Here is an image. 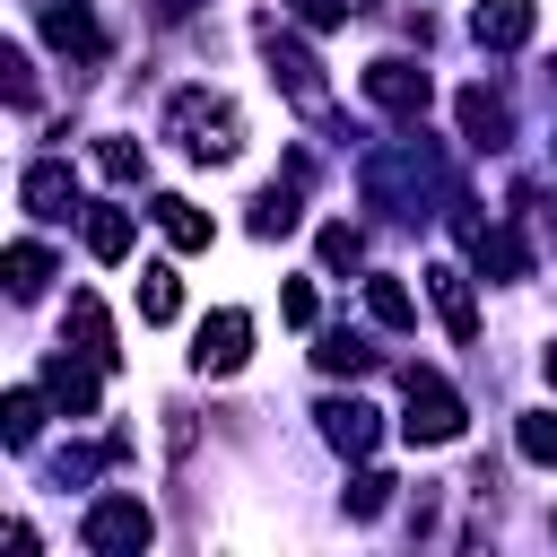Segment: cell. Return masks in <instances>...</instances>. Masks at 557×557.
<instances>
[{"mask_svg":"<svg viewBox=\"0 0 557 557\" xmlns=\"http://www.w3.org/2000/svg\"><path fill=\"white\" fill-rule=\"evenodd\" d=\"M461 131H470L479 148H496V131H505V104H496L487 87H470V96H461Z\"/></svg>","mask_w":557,"mask_h":557,"instance_id":"17","label":"cell"},{"mask_svg":"<svg viewBox=\"0 0 557 557\" xmlns=\"http://www.w3.org/2000/svg\"><path fill=\"white\" fill-rule=\"evenodd\" d=\"M287 226H296V191H287V183H270V191H261V209H252V235H287Z\"/></svg>","mask_w":557,"mask_h":557,"instance_id":"20","label":"cell"},{"mask_svg":"<svg viewBox=\"0 0 557 557\" xmlns=\"http://www.w3.org/2000/svg\"><path fill=\"white\" fill-rule=\"evenodd\" d=\"M322 435L339 453H374V409L366 400H322Z\"/></svg>","mask_w":557,"mask_h":557,"instance_id":"12","label":"cell"},{"mask_svg":"<svg viewBox=\"0 0 557 557\" xmlns=\"http://www.w3.org/2000/svg\"><path fill=\"white\" fill-rule=\"evenodd\" d=\"M278 313H287V322H313V287L287 278V287H278Z\"/></svg>","mask_w":557,"mask_h":557,"instance_id":"27","label":"cell"},{"mask_svg":"<svg viewBox=\"0 0 557 557\" xmlns=\"http://www.w3.org/2000/svg\"><path fill=\"white\" fill-rule=\"evenodd\" d=\"M400 435H409V444H453V435H461V400H453L444 374L409 366V418H400Z\"/></svg>","mask_w":557,"mask_h":557,"instance_id":"2","label":"cell"},{"mask_svg":"<svg viewBox=\"0 0 557 557\" xmlns=\"http://www.w3.org/2000/svg\"><path fill=\"white\" fill-rule=\"evenodd\" d=\"M548 383H557V348H548Z\"/></svg>","mask_w":557,"mask_h":557,"instance_id":"29","label":"cell"},{"mask_svg":"<svg viewBox=\"0 0 557 557\" xmlns=\"http://www.w3.org/2000/svg\"><path fill=\"white\" fill-rule=\"evenodd\" d=\"M35 435H44V400H35V392H9V444L26 453Z\"/></svg>","mask_w":557,"mask_h":557,"instance_id":"22","label":"cell"},{"mask_svg":"<svg viewBox=\"0 0 557 557\" xmlns=\"http://www.w3.org/2000/svg\"><path fill=\"white\" fill-rule=\"evenodd\" d=\"M96 165H104L113 183H139V174H148V157H139L131 139H104V148H96Z\"/></svg>","mask_w":557,"mask_h":557,"instance_id":"23","label":"cell"},{"mask_svg":"<svg viewBox=\"0 0 557 557\" xmlns=\"http://www.w3.org/2000/svg\"><path fill=\"white\" fill-rule=\"evenodd\" d=\"M383 505H392V479H383V470H366V479L348 487V513H357V522H374Z\"/></svg>","mask_w":557,"mask_h":557,"instance_id":"24","label":"cell"},{"mask_svg":"<svg viewBox=\"0 0 557 557\" xmlns=\"http://www.w3.org/2000/svg\"><path fill=\"white\" fill-rule=\"evenodd\" d=\"M44 35H52L61 52H78V61H96V52H104V26H96V9H87V0H52V9H44Z\"/></svg>","mask_w":557,"mask_h":557,"instance_id":"6","label":"cell"},{"mask_svg":"<svg viewBox=\"0 0 557 557\" xmlns=\"http://www.w3.org/2000/svg\"><path fill=\"white\" fill-rule=\"evenodd\" d=\"M261 44H270V70L287 78V96H296L305 113H322V70H313V52H305V44H287L278 26H261Z\"/></svg>","mask_w":557,"mask_h":557,"instance_id":"5","label":"cell"},{"mask_svg":"<svg viewBox=\"0 0 557 557\" xmlns=\"http://www.w3.org/2000/svg\"><path fill=\"white\" fill-rule=\"evenodd\" d=\"M87 252H96V261H122V252H131V218H122V209H96V218H87Z\"/></svg>","mask_w":557,"mask_h":557,"instance_id":"18","label":"cell"},{"mask_svg":"<svg viewBox=\"0 0 557 557\" xmlns=\"http://www.w3.org/2000/svg\"><path fill=\"white\" fill-rule=\"evenodd\" d=\"M165 131H174L191 157H235V148H244L235 104H226V96H209V87H183V96L165 104Z\"/></svg>","mask_w":557,"mask_h":557,"instance_id":"1","label":"cell"},{"mask_svg":"<svg viewBox=\"0 0 557 557\" xmlns=\"http://www.w3.org/2000/svg\"><path fill=\"white\" fill-rule=\"evenodd\" d=\"M470 26H479V44L513 52V44H531V26H540V17H531V0H479V17H470Z\"/></svg>","mask_w":557,"mask_h":557,"instance_id":"8","label":"cell"},{"mask_svg":"<svg viewBox=\"0 0 557 557\" xmlns=\"http://www.w3.org/2000/svg\"><path fill=\"white\" fill-rule=\"evenodd\" d=\"M287 9H296L305 26H339V17H348V0H287Z\"/></svg>","mask_w":557,"mask_h":557,"instance_id":"28","label":"cell"},{"mask_svg":"<svg viewBox=\"0 0 557 557\" xmlns=\"http://www.w3.org/2000/svg\"><path fill=\"white\" fill-rule=\"evenodd\" d=\"M513 444H522V461H540V470H557V409H531V418L513 426Z\"/></svg>","mask_w":557,"mask_h":557,"instance_id":"16","label":"cell"},{"mask_svg":"<svg viewBox=\"0 0 557 557\" xmlns=\"http://www.w3.org/2000/svg\"><path fill=\"white\" fill-rule=\"evenodd\" d=\"M366 305H374V322H392V331H409V322H418V305H409V287H400V278H374V287H366Z\"/></svg>","mask_w":557,"mask_h":557,"instance_id":"19","label":"cell"},{"mask_svg":"<svg viewBox=\"0 0 557 557\" xmlns=\"http://www.w3.org/2000/svg\"><path fill=\"white\" fill-rule=\"evenodd\" d=\"M78 540H87L96 557H122V548H148V540H157V522H148V505H139V496H96V505H87V522H78Z\"/></svg>","mask_w":557,"mask_h":557,"instance_id":"3","label":"cell"},{"mask_svg":"<svg viewBox=\"0 0 557 557\" xmlns=\"http://www.w3.org/2000/svg\"><path fill=\"white\" fill-rule=\"evenodd\" d=\"M426 287H435V313L453 322V339H479V305H470V278H461V270H426Z\"/></svg>","mask_w":557,"mask_h":557,"instance_id":"11","label":"cell"},{"mask_svg":"<svg viewBox=\"0 0 557 557\" xmlns=\"http://www.w3.org/2000/svg\"><path fill=\"white\" fill-rule=\"evenodd\" d=\"M313 357H322V374H357V366H366V348H357V339H322Z\"/></svg>","mask_w":557,"mask_h":557,"instance_id":"25","label":"cell"},{"mask_svg":"<svg viewBox=\"0 0 557 557\" xmlns=\"http://www.w3.org/2000/svg\"><path fill=\"white\" fill-rule=\"evenodd\" d=\"M70 331H78V357H96V366H113L122 348H113V322H104V305L96 296H70Z\"/></svg>","mask_w":557,"mask_h":557,"instance_id":"13","label":"cell"},{"mask_svg":"<svg viewBox=\"0 0 557 557\" xmlns=\"http://www.w3.org/2000/svg\"><path fill=\"white\" fill-rule=\"evenodd\" d=\"M44 278H52V261H44V244H9V287H17V296H35Z\"/></svg>","mask_w":557,"mask_h":557,"instance_id":"21","label":"cell"},{"mask_svg":"<svg viewBox=\"0 0 557 557\" xmlns=\"http://www.w3.org/2000/svg\"><path fill=\"white\" fill-rule=\"evenodd\" d=\"M244 348H252V322H244V313H209V322H200L191 366H200V374H235V366H244Z\"/></svg>","mask_w":557,"mask_h":557,"instance_id":"4","label":"cell"},{"mask_svg":"<svg viewBox=\"0 0 557 557\" xmlns=\"http://www.w3.org/2000/svg\"><path fill=\"white\" fill-rule=\"evenodd\" d=\"M174 313H183L174 270H139V322H174Z\"/></svg>","mask_w":557,"mask_h":557,"instance_id":"15","label":"cell"},{"mask_svg":"<svg viewBox=\"0 0 557 557\" xmlns=\"http://www.w3.org/2000/svg\"><path fill=\"white\" fill-rule=\"evenodd\" d=\"M322 261L348 270V261H357V226H322Z\"/></svg>","mask_w":557,"mask_h":557,"instance_id":"26","label":"cell"},{"mask_svg":"<svg viewBox=\"0 0 557 557\" xmlns=\"http://www.w3.org/2000/svg\"><path fill=\"white\" fill-rule=\"evenodd\" d=\"M157 226H165V244H174V252H200V244H209V218H200L191 200H174V191L157 200Z\"/></svg>","mask_w":557,"mask_h":557,"instance_id":"14","label":"cell"},{"mask_svg":"<svg viewBox=\"0 0 557 557\" xmlns=\"http://www.w3.org/2000/svg\"><path fill=\"white\" fill-rule=\"evenodd\" d=\"M17 191H26V209H35V218H70V165H61V157L26 165V183H17Z\"/></svg>","mask_w":557,"mask_h":557,"instance_id":"10","label":"cell"},{"mask_svg":"<svg viewBox=\"0 0 557 557\" xmlns=\"http://www.w3.org/2000/svg\"><path fill=\"white\" fill-rule=\"evenodd\" d=\"M366 96L392 104V113H426V70H409V61H366Z\"/></svg>","mask_w":557,"mask_h":557,"instance_id":"7","label":"cell"},{"mask_svg":"<svg viewBox=\"0 0 557 557\" xmlns=\"http://www.w3.org/2000/svg\"><path fill=\"white\" fill-rule=\"evenodd\" d=\"M44 392H52L70 418H87V409H96V357H87V366H78V357H52V366H44Z\"/></svg>","mask_w":557,"mask_h":557,"instance_id":"9","label":"cell"}]
</instances>
